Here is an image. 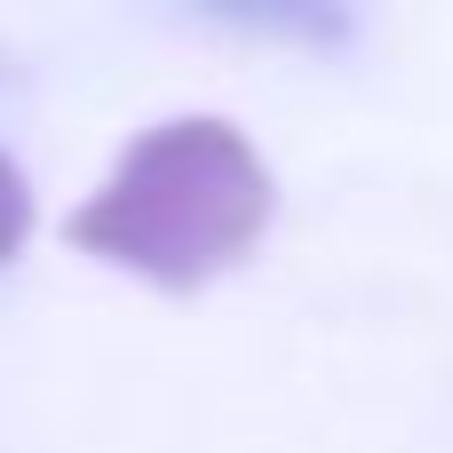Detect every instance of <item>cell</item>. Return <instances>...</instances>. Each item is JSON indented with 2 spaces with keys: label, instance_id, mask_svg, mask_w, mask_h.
Returning a JSON list of instances; mask_svg holds the SVG:
<instances>
[{
  "label": "cell",
  "instance_id": "obj_1",
  "mask_svg": "<svg viewBox=\"0 0 453 453\" xmlns=\"http://www.w3.org/2000/svg\"><path fill=\"white\" fill-rule=\"evenodd\" d=\"M271 199L279 191L247 127L223 111H183L119 151V167L72 207L64 247L143 287L199 295L255 255V239L271 231Z\"/></svg>",
  "mask_w": 453,
  "mask_h": 453
},
{
  "label": "cell",
  "instance_id": "obj_2",
  "mask_svg": "<svg viewBox=\"0 0 453 453\" xmlns=\"http://www.w3.org/2000/svg\"><path fill=\"white\" fill-rule=\"evenodd\" d=\"M24 239H32V183H24V167L0 151V263H8Z\"/></svg>",
  "mask_w": 453,
  "mask_h": 453
}]
</instances>
